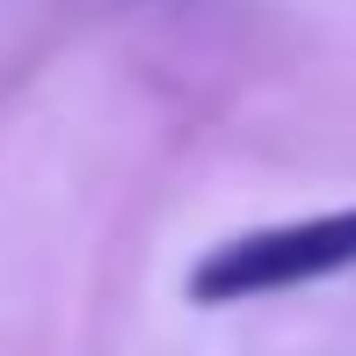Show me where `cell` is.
<instances>
[{"label": "cell", "mask_w": 356, "mask_h": 356, "mask_svg": "<svg viewBox=\"0 0 356 356\" xmlns=\"http://www.w3.org/2000/svg\"><path fill=\"white\" fill-rule=\"evenodd\" d=\"M342 269H356V204L218 240V248L189 269V298L197 305H240V298H269V291H298V284H320V277H342Z\"/></svg>", "instance_id": "1"}]
</instances>
